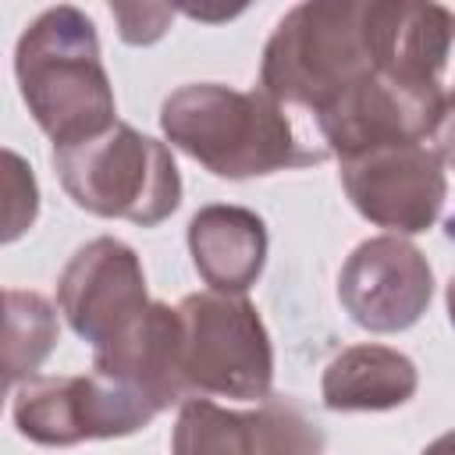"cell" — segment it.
Returning <instances> with one entry per match:
<instances>
[{
  "mask_svg": "<svg viewBox=\"0 0 455 455\" xmlns=\"http://www.w3.org/2000/svg\"><path fill=\"white\" fill-rule=\"evenodd\" d=\"M160 132L174 149L228 181L309 167L327 156V149H302L295 142L291 121L274 96L220 82L174 89L160 103Z\"/></svg>",
  "mask_w": 455,
  "mask_h": 455,
  "instance_id": "6da1fadb",
  "label": "cell"
},
{
  "mask_svg": "<svg viewBox=\"0 0 455 455\" xmlns=\"http://www.w3.org/2000/svg\"><path fill=\"white\" fill-rule=\"evenodd\" d=\"M18 92L53 149L78 146L117 124L96 25L71 4L43 11L14 46Z\"/></svg>",
  "mask_w": 455,
  "mask_h": 455,
  "instance_id": "7a4b0ae2",
  "label": "cell"
},
{
  "mask_svg": "<svg viewBox=\"0 0 455 455\" xmlns=\"http://www.w3.org/2000/svg\"><path fill=\"white\" fill-rule=\"evenodd\" d=\"M377 71L370 0L295 4L263 46L259 89L281 107L320 114L341 92Z\"/></svg>",
  "mask_w": 455,
  "mask_h": 455,
  "instance_id": "3957f363",
  "label": "cell"
},
{
  "mask_svg": "<svg viewBox=\"0 0 455 455\" xmlns=\"http://www.w3.org/2000/svg\"><path fill=\"white\" fill-rule=\"evenodd\" d=\"M50 160L71 203L92 217L156 228L181 206V174L167 142L124 121L96 139L53 149Z\"/></svg>",
  "mask_w": 455,
  "mask_h": 455,
  "instance_id": "277c9868",
  "label": "cell"
},
{
  "mask_svg": "<svg viewBox=\"0 0 455 455\" xmlns=\"http://www.w3.org/2000/svg\"><path fill=\"white\" fill-rule=\"evenodd\" d=\"M181 384L188 398L263 402L274 384V345L245 295L196 291L178 302Z\"/></svg>",
  "mask_w": 455,
  "mask_h": 455,
  "instance_id": "5b68a950",
  "label": "cell"
},
{
  "mask_svg": "<svg viewBox=\"0 0 455 455\" xmlns=\"http://www.w3.org/2000/svg\"><path fill=\"white\" fill-rule=\"evenodd\" d=\"M160 412L164 409L146 395L96 370L75 377H32L14 387L11 402L18 434L46 448L128 437L149 427Z\"/></svg>",
  "mask_w": 455,
  "mask_h": 455,
  "instance_id": "8992f818",
  "label": "cell"
},
{
  "mask_svg": "<svg viewBox=\"0 0 455 455\" xmlns=\"http://www.w3.org/2000/svg\"><path fill=\"white\" fill-rule=\"evenodd\" d=\"M341 188L352 206L387 235L434 228L448 196L444 164L427 142H391L345 156Z\"/></svg>",
  "mask_w": 455,
  "mask_h": 455,
  "instance_id": "52a82bcc",
  "label": "cell"
},
{
  "mask_svg": "<svg viewBox=\"0 0 455 455\" xmlns=\"http://www.w3.org/2000/svg\"><path fill=\"white\" fill-rule=\"evenodd\" d=\"M171 455H327V441L295 398L270 395L249 412L188 398L174 419Z\"/></svg>",
  "mask_w": 455,
  "mask_h": 455,
  "instance_id": "ba28073f",
  "label": "cell"
},
{
  "mask_svg": "<svg viewBox=\"0 0 455 455\" xmlns=\"http://www.w3.org/2000/svg\"><path fill=\"white\" fill-rule=\"evenodd\" d=\"M444 110V89L412 85L384 71L366 75L316 114L327 153L338 160L391 142H430Z\"/></svg>",
  "mask_w": 455,
  "mask_h": 455,
  "instance_id": "9c48e42d",
  "label": "cell"
},
{
  "mask_svg": "<svg viewBox=\"0 0 455 455\" xmlns=\"http://www.w3.org/2000/svg\"><path fill=\"white\" fill-rule=\"evenodd\" d=\"M338 299L363 331L395 334L427 313L434 270L402 235H377L348 252L338 274Z\"/></svg>",
  "mask_w": 455,
  "mask_h": 455,
  "instance_id": "30bf717a",
  "label": "cell"
},
{
  "mask_svg": "<svg viewBox=\"0 0 455 455\" xmlns=\"http://www.w3.org/2000/svg\"><path fill=\"white\" fill-rule=\"evenodd\" d=\"M57 306L92 352L110 345L149 306L142 259L132 245L110 235L85 242L60 270Z\"/></svg>",
  "mask_w": 455,
  "mask_h": 455,
  "instance_id": "8fae6325",
  "label": "cell"
},
{
  "mask_svg": "<svg viewBox=\"0 0 455 455\" xmlns=\"http://www.w3.org/2000/svg\"><path fill=\"white\" fill-rule=\"evenodd\" d=\"M178 352H181L178 306L149 302L110 345L92 352V370L128 384L132 391L146 395L153 405L171 409L178 402H188Z\"/></svg>",
  "mask_w": 455,
  "mask_h": 455,
  "instance_id": "7c38bea8",
  "label": "cell"
},
{
  "mask_svg": "<svg viewBox=\"0 0 455 455\" xmlns=\"http://www.w3.org/2000/svg\"><path fill=\"white\" fill-rule=\"evenodd\" d=\"M188 252L210 291L245 295L267 263V224L231 203H210L188 220Z\"/></svg>",
  "mask_w": 455,
  "mask_h": 455,
  "instance_id": "4fadbf2b",
  "label": "cell"
},
{
  "mask_svg": "<svg viewBox=\"0 0 455 455\" xmlns=\"http://www.w3.org/2000/svg\"><path fill=\"white\" fill-rule=\"evenodd\" d=\"M419 387L416 363L387 345L341 348L320 380V398L331 412H384L405 405Z\"/></svg>",
  "mask_w": 455,
  "mask_h": 455,
  "instance_id": "5bb4252c",
  "label": "cell"
},
{
  "mask_svg": "<svg viewBox=\"0 0 455 455\" xmlns=\"http://www.w3.org/2000/svg\"><path fill=\"white\" fill-rule=\"evenodd\" d=\"M57 338H60V327L50 299L21 288L4 291V380L7 384H25L39 377L36 370L46 363Z\"/></svg>",
  "mask_w": 455,
  "mask_h": 455,
  "instance_id": "9a60e30c",
  "label": "cell"
},
{
  "mask_svg": "<svg viewBox=\"0 0 455 455\" xmlns=\"http://www.w3.org/2000/svg\"><path fill=\"white\" fill-rule=\"evenodd\" d=\"M7 160V174H4V188H7V203H4V242H18L39 213V188L32 178V167L14 153L4 149Z\"/></svg>",
  "mask_w": 455,
  "mask_h": 455,
  "instance_id": "2e32d148",
  "label": "cell"
},
{
  "mask_svg": "<svg viewBox=\"0 0 455 455\" xmlns=\"http://www.w3.org/2000/svg\"><path fill=\"white\" fill-rule=\"evenodd\" d=\"M110 14H114L117 25H121V28H117L121 39L132 43V46H149V43H156V39L167 32L171 18H174V11H171L167 4H114Z\"/></svg>",
  "mask_w": 455,
  "mask_h": 455,
  "instance_id": "e0dca14e",
  "label": "cell"
},
{
  "mask_svg": "<svg viewBox=\"0 0 455 455\" xmlns=\"http://www.w3.org/2000/svg\"><path fill=\"white\" fill-rule=\"evenodd\" d=\"M430 149L441 156V164L455 167V82L444 92V110H441V121L430 135Z\"/></svg>",
  "mask_w": 455,
  "mask_h": 455,
  "instance_id": "ac0fdd59",
  "label": "cell"
},
{
  "mask_svg": "<svg viewBox=\"0 0 455 455\" xmlns=\"http://www.w3.org/2000/svg\"><path fill=\"white\" fill-rule=\"evenodd\" d=\"M419 455H455V430H448V434L434 437Z\"/></svg>",
  "mask_w": 455,
  "mask_h": 455,
  "instance_id": "d6986e66",
  "label": "cell"
},
{
  "mask_svg": "<svg viewBox=\"0 0 455 455\" xmlns=\"http://www.w3.org/2000/svg\"><path fill=\"white\" fill-rule=\"evenodd\" d=\"M444 302H448V320H451V327H455V274H451V281H448V291H444Z\"/></svg>",
  "mask_w": 455,
  "mask_h": 455,
  "instance_id": "ffe728a7",
  "label": "cell"
}]
</instances>
